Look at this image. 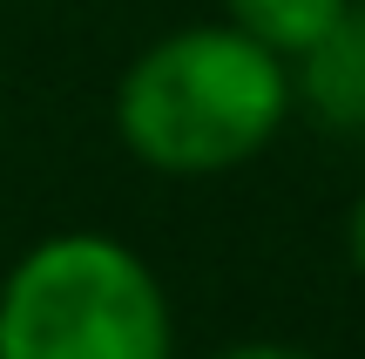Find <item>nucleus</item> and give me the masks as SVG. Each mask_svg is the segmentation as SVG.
Segmentation results:
<instances>
[{
  "instance_id": "nucleus-1",
  "label": "nucleus",
  "mask_w": 365,
  "mask_h": 359,
  "mask_svg": "<svg viewBox=\"0 0 365 359\" xmlns=\"http://www.w3.org/2000/svg\"><path fill=\"white\" fill-rule=\"evenodd\" d=\"M291 116V61L230 21H190L149 41L115 81L122 149L176 183L257 163Z\"/></svg>"
},
{
  "instance_id": "nucleus-2",
  "label": "nucleus",
  "mask_w": 365,
  "mask_h": 359,
  "mask_svg": "<svg viewBox=\"0 0 365 359\" xmlns=\"http://www.w3.org/2000/svg\"><path fill=\"white\" fill-rule=\"evenodd\" d=\"M0 359H176L156 265L108 231H48L0 278Z\"/></svg>"
},
{
  "instance_id": "nucleus-3",
  "label": "nucleus",
  "mask_w": 365,
  "mask_h": 359,
  "mask_svg": "<svg viewBox=\"0 0 365 359\" xmlns=\"http://www.w3.org/2000/svg\"><path fill=\"white\" fill-rule=\"evenodd\" d=\"M291 108L345 143H365V0H352L304 54H291Z\"/></svg>"
},
{
  "instance_id": "nucleus-4",
  "label": "nucleus",
  "mask_w": 365,
  "mask_h": 359,
  "mask_svg": "<svg viewBox=\"0 0 365 359\" xmlns=\"http://www.w3.org/2000/svg\"><path fill=\"white\" fill-rule=\"evenodd\" d=\"M352 0H223V21L244 27L250 41H264L271 54H304L318 34H325Z\"/></svg>"
},
{
  "instance_id": "nucleus-5",
  "label": "nucleus",
  "mask_w": 365,
  "mask_h": 359,
  "mask_svg": "<svg viewBox=\"0 0 365 359\" xmlns=\"http://www.w3.org/2000/svg\"><path fill=\"white\" fill-rule=\"evenodd\" d=\"M210 359H318V353L284 346V339H244V346H223V353H210Z\"/></svg>"
},
{
  "instance_id": "nucleus-6",
  "label": "nucleus",
  "mask_w": 365,
  "mask_h": 359,
  "mask_svg": "<svg viewBox=\"0 0 365 359\" xmlns=\"http://www.w3.org/2000/svg\"><path fill=\"white\" fill-rule=\"evenodd\" d=\"M345 258H352V271L365 278V183H359L352 211H345Z\"/></svg>"
}]
</instances>
